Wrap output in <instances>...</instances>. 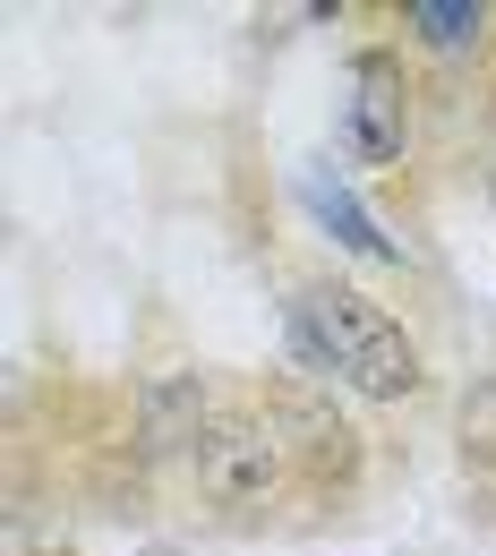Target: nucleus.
<instances>
[{"label": "nucleus", "mask_w": 496, "mask_h": 556, "mask_svg": "<svg viewBox=\"0 0 496 556\" xmlns=\"http://www.w3.org/2000/svg\"><path fill=\"white\" fill-rule=\"evenodd\" d=\"M300 351L317 359V368H334V377H352L359 394H377V403H394V394H411L420 386V351L411 334L377 308V300H359V291H300Z\"/></svg>", "instance_id": "obj_1"}, {"label": "nucleus", "mask_w": 496, "mask_h": 556, "mask_svg": "<svg viewBox=\"0 0 496 556\" xmlns=\"http://www.w3.org/2000/svg\"><path fill=\"white\" fill-rule=\"evenodd\" d=\"M189 437H198V488H206V496H222V505L275 496V480H283V437H275L266 419H249V412L206 419L198 412Z\"/></svg>", "instance_id": "obj_2"}, {"label": "nucleus", "mask_w": 496, "mask_h": 556, "mask_svg": "<svg viewBox=\"0 0 496 556\" xmlns=\"http://www.w3.org/2000/svg\"><path fill=\"white\" fill-rule=\"evenodd\" d=\"M411 138V112H403V61L394 52H359L352 61V103H343V146L352 163L385 172Z\"/></svg>", "instance_id": "obj_3"}, {"label": "nucleus", "mask_w": 496, "mask_h": 556, "mask_svg": "<svg viewBox=\"0 0 496 556\" xmlns=\"http://www.w3.org/2000/svg\"><path fill=\"white\" fill-rule=\"evenodd\" d=\"M308 206H317V223H326L343 249H359V257H394V240H385V231L359 214V198H343L334 180H308Z\"/></svg>", "instance_id": "obj_4"}, {"label": "nucleus", "mask_w": 496, "mask_h": 556, "mask_svg": "<svg viewBox=\"0 0 496 556\" xmlns=\"http://www.w3.org/2000/svg\"><path fill=\"white\" fill-rule=\"evenodd\" d=\"M403 17L420 26L436 52H462V43H480V26H488V9H471V0H411Z\"/></svg>", "instance_id": "obj_5"}]
</instances>
